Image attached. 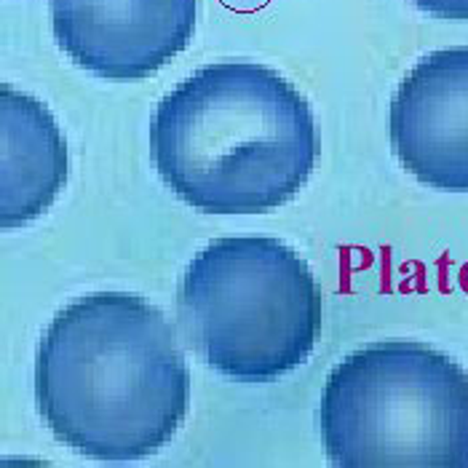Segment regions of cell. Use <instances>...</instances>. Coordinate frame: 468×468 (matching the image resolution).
<instances>
[{
  "label": "cell",
  "instance_id": "obj_2",
  "mask_svg": "<svg viewBox=\"0 0 468 468\" xmlns=\"http://www.w3.org/2000/svg\"><path fill=\"white\" fill-rule=\"evenodd\" d=\"M150 161L198 215H265L297 198L319 164V126L284 75L215 62L180 80L150 115Z\"/></svg>",
  "mask_w": 468,
  "mask_h": 468
},
{
  "label": "cell",
  "instance_id": "obj_5",
  "mask_svg": "<svg viewBox=\"0 0 468 468\" xmlns=\"http://www.w3.org/2000/svg\"><path fill=\"white\" fill-rule=\"evenodd\" d=\"M59 48L102 80H144L187 48L198 0H48Z\"/></svg>",
  "mask_w": 468,
  "mask_h": 468
},
{
  "label": "cell",
  "instance_id": "obj_7",
  "mask_svg": "<svg viewBox=\"0 0 468 468\" xmlns=\"http://www.w3.org/2000/svg\"><path fill=\"white\" fill-rule=\"evenodd\" d=\"M65 134L33 94L0 86V222L5 230L46 215L68 185Z\"/></svg>",
  "mask_w": 468,
  "mask_h": 468
},
{
  "label": "cell",
  "instance_id": "obj_8",
  "mask_svg": "<svg viewBox=\"0 0 468 468\" xmlns=\"http://www.w3.org/2000/svg\"><path fill=\"white\" fill-rule=\"evenodd\" d=\"M410 3L436 19L468 22V0H410Z\"/></svg>",
  "mask_w": 468,
  "mask_h": 468
},
{
  "label": "cell",
  "instance_id": "obj_4",
  "mask_svg": "<svg viewBox=\"0 0 468 468\" xmlns=\"http://www.w3.org/2000/svg\"><path fill=\"white\" fill-rule=\"evenodd\" d=\"M319 436L337 468H468V372L418 340H380L326 375Z\"/></svg>",
  "mask_w": 468,
  "mask_h": 468
},
{
  "label": "cell",
  "instance_id": "obj_3",
  "mask_svg": "<svg viewBox=\"0 0 468 468\" xmlns=\"http://www.w3.org/2000/svg\"><path fill=\"white\" fill-rule=\"evenodd\" d=\"M187 348L241 386L276 383L314 354L322 287L276 236H222L185 265L175 297Z\"/></svg>",
  "mask_w": 468,
  "mask_h": 468
},
{
  "label": "cell",
  "instance_id": "obj_6",
  "mask_svg": "<svg viewBox=\"0 0 468 468\" xmlns=\"http://www.w3.org/2000/svg\"><path fill=\"white\" fill-rule=\"evenodd\" d=\"M388 140L407 175L468 193V46L431 51L404 75L388 108Z\"/></svg>",
  "mask_w": 468,
  "mask_h": 468
},
{
  "label": "cell",
  "instance_id": "obj_1",
  "mask_svg": "<svg viewBox=\"0 0 468 468\" xmlns=\"http://www.w3.org/2000/svg\"><path fill=\"white\" fill-rule=\"evenodd\" d=\"M36 410L75 455L129 463L158 455L180 431L190 372L175 326L129 292L68 303L36 351Z\"/></svg>",
  "mask_w": 468,
  "mask_h": 468
}]
</instances>
